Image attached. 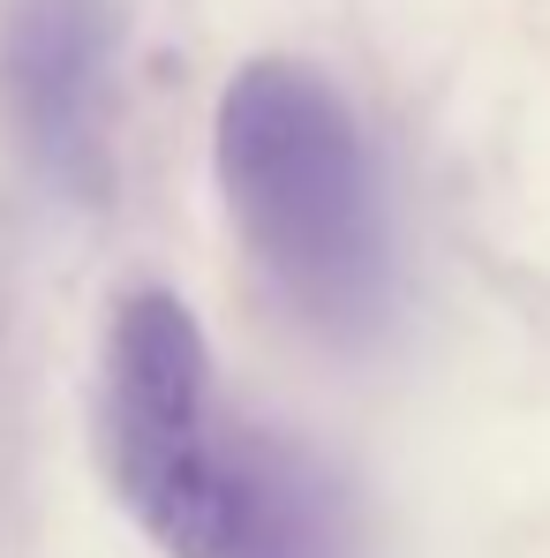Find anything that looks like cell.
Returning a JSON list of instances; mask_svg holds the SVG:
<instances>
[{"mask_svg":"<svg viewBox=\"0 0 550 558\" xmlns=\"http://www.w3.org/2000/svg\"><path fill=\"white\" fill-rule=\"evenodd\" d=\"M98 446L121 506L174 558H363L347 490L219 400L196 317L159 287L113 310Z\"/></svg>","mask_w":550,"mask_h":558,"instance_id":"1","label":"cell"},{"mask_svg":"<svg viewBox=\"0 0 550 558\" xmlns=\"http://www.w3.org/2000/svg\"><path fill=\"white\" fill-rule=\"evenodd\" d=\"M219 182L279 302L325 340L392 317V227L363 121L302 61H249L219 98Z\"/></svg>","mask_w":550,"mask_h":558,"instance_id":"2","label":"cell"},{"mask_svg":"<svg viewBox=\"0 0 550 558\" xmlns=\"http://www.w3.org/2000/svg\"><path fill=\"white\" fill-rule=\"evenodd\" d=\"M113 0H0V121L30 174L76 204L113 182Z\"/></svg>","mask_w":550,"mask_h":558,"instance_id":"3","label":"cell"}]
</instances>
